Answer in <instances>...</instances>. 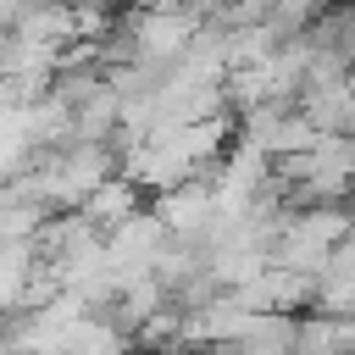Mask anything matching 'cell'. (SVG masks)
I'll return each instance as SVG.
<instances>
[{"mask_svg":"<svg viewBox=\"0 0 355 355\" xmlns=\"http://www.w3.org/2000/svg\"><path fill=\"white\" fill-rule=\"evenodd\" d=\"M294 355H355V316H300V344Z\"/></svg>","mask_w":355,"mask_h":355,"instance_id":"8992f818","label":"cell"},{"mask_svg":"<svg viewBox=\"0 0 355 355\" xmlns=\"http://www.w3.org/2000/svg\"><path fill=\"white\" fill-rule=\"evenodd\" d=\"M0 355H17V349H11V344H6V338H0Z\"/></svg>","mask_w":355,"mask_h":355,"instance_id":"ba28073f","label":"cell"},{"mask_svg":"<svg viewBox=\"0 0 355 355\" xmlns=\"http://www.w3.org/2000/svg\"><path fill=\"white\" fill-rule=\"evenodd\" d=\"M316 128H311V116L300 111V100L294 105H255V111H244L239 116V144H250V150H261L266 161H288V155H311L316 150Z\"/></svg>","mask_w":355,"mask_h":355,"instance_id":"7a4b0ae2","label":"cell"},{"mask_svg":"<svg viewBox=\"0 0 355 355\" xmlns=\"http://www.w3.org/2000/svg\"><path fill=\"white\" fill-rule=\"evenodd\" d=\"M139 211H144V205H139V183H133V178H122V172H116V178H105V183L78 205V216H83L100 239H105V233H116L122 222H133Z\"/></svg>","mask_w":355,"mask_h":355,"instance_id":"277c9868","label":"cell"},{"mask_svg":"<svg viewBox=\"0 0 355 355\" xmlns=\"http://www.w3.org/2000/svg\"><path fill=\"white\" fill-rule=\"evenodd\" d=\"M300 344V316H283V311H255L239 333V344L227 355H294Z\"/></svg>","mask_w":355,"mask_h":355,"instance_id":"5b68a950","label":"cell"},{"mask_svg":"<svg viewBox=\"0 0 355 355\" xmlns=\"http://www.w3.org/2000/svg\"><path fill=\"white\" fill-rule=\"evenodd\" d=\"M150 211H155V222L178 244H200L211 233V222H216V183H211V172L205 178H189V183L166 189V194H155Z\"/></svg>","mask_w":355,"mask_h":355,"instance_id":"3957f363","label":"cell"},{"mask_svg":"<svg viewBox=\"0 0 355 355\" xmlns=\"http://www.w3.org/2000/svg\"><path fill=\"white\" fill-rule=\"evenodd\" d=\"M327 272H333V277H344V283L355 288V239H344V244L333 250V261H327Z\"/></svg>","mask_w":355,"mask_h":355,"instance_id":"52a82bcc","label":"cell"},{"mask_svg":"<svg viewBox=\"0 0 355 355\" xmlns=\"http://www.w3.org/2000/svg\"><path fill=\"white\" fill-rule=\"evenodd\" d=\"M205 28V17L194 11H161V6H139L128 11V33H133V61L144 67H178L194 44V33Z\"/></svg>","mask_w":355,"mask_h":355,"instance_id":"6da1fadb","label":"cell"}]
</instances>
